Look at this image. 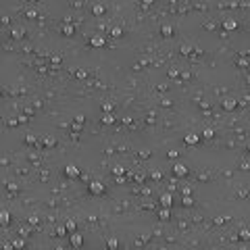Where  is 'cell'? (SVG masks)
<instances>
[{"label": "cell", "mask_w": 250, "mask_h": 250, "mask_svg": "<svg viewBox=\"0 0 250 250\" xmlns=\"http://www.w3.org/2000/svg\"><path fill=\"white\" fill-rule=\"evenodd\" d=\"M183 204H186V207H190V204H192V198H190V196H186V198H183Z\"/></svg>", "instance_id": "cell-14"}, {"label": "cell", "mask_w": 250, "mask_h": 250, "mask_svg": "<svg viewBox=\"0 0 250 250\" xmlns=\"http://www.w3.org/2000/svg\"><path fill=\"white\" fill-rule=\"evenodd\" d=\"M223 106H225L227 111H234V109H236V100H229V98H227V100L223 102Z\"/></svg>", "instance_id": "cell-8"}, {"label": "cell", "mask_w": 250, "mask_h": 250, "mask_svg": "<svg viewBox=\"0 0 250 250\" xmlns=\"http://www.w3.org/2000/svg\"><path fill=\"white\" fill-rule=\"evenodd\" d=\"M113 36H115V38H119V36H121V29H119V27H115V29H113Z\"/></svg>", "instance_id": "cell-13"}, {"label": "cell", "mask_w": 250, "mask_h": 250, "mask_svg": "<svg viewBox=\"0 0 250 250\" xmlns=\"http://www.w3.org/2000/svg\"><path fill=\"white\" fill-rule=\"evenodd\" d=\"M90 44H92V46H96V48H98V46H104V38H102V36H94Z\"/></svg>", "instance_id": "cell-3"}, {"label": "cell", "mask_w": 250, "mask_h": 250, "mask_svg": "<svg viewBox=\"0 0 250 250\" xmlns=\"http://www.w3.org/2000/svg\"><path fill=\"white\" fill-rule=\"evenodd\" d=\"M198 140H200V138H198L196 133H188V135H186V142H188V144H198Z\"/></svg>", "instance_id": "cell-6"}, {"label": "cell", "mask_w": 250, "mask_h": 250, "mask_svg": "<svg viewBox=\"0 0 250 250\" xmlns=\"http://www.w3.org/2000/svg\"><path fill=\"white\" fill-rule=\"evenodd\" d=\"M90 192H92V194H102V192H104V186H102L100 181H92V183H90Z\"/></svg>", "instance_id": "cell-1"}, {"label": "cell", "mask_w": 250, "mask_h": 250, "mask_svg": "<svg viewBox=\"0 0 250 250\" xmlns=\"http://www.w3.org/2000/svg\"><path fill=\"white\" fill-rule=\"evenodd\" d=\"M223 27L231 31V29H236V27H238V21H234V19H227V21L223 23Z\"/></svg>", "instance_id": "cell-4"}, {"label": "cell", "mask_w": 250, "mask_h": 250, "mask_svg": "<svg viewBox=\"0 0 250 250\" xmlns=\"http://www.w3.org/2000/svg\"><path fill=\"white\" fill-rule=\"evenodd\" d=\"M171 202H173V200H171V194H165V196L161 198V204H163L165 208H169V207H171Z\"/></svg>", "instance_id": "cell-7"}, {"label": "cell", "mask_w": 250, "mask_h": 250, "mask_svg": "<svg viewBox=\"0 0 250 250\" xmlns=\"http://www.w3.org/2000/svg\"><path fill=\"white\" fill-rule=\"evenodd\" d=\"M0 223H2V225H6V223H8V213H6V210H2V213H0Z\"/></svg>", "instance_id": "cell-10"}, {"label": "cell", "mask_w": 250, "mask_h": 250, "mask_svg": "<svg viewBox=\"0 0 250 250\" xmlns=\"http://www.w3.org/2000/svg\"><path fill=\"white\" fill-rule=\"evenodd\" d=\"M65 173H67V177H77V175H79V171H77V167H75V165H67Z\"/></svg>", "instance_id": "cell-2"}, {"label": "cell", "mask_w": 250, "mask_h": 250, "mask_svg": "<svg viewBox=\"0 0 250 250\" xmlns=\"http://www.w3.org/2000/svg\"><path fill=\"white\" fill-rule=\"evenodd\" d=\"M159 215H161V219H167V217H169V210H161Z\"/></svg>", "instance_id": "cell-16"}, {"label": "cell", "mask_w": 250, "mask_h": 250, "mask_svg": "<svg viewBox=\"0 0 250 250\" xmlns=\"http://www.w3.org/2000/svg\"><path fill=\"white\" fill-rule=\"evenodd\" d=\"M102 121H104V123H113V117H111V115H106V117H104Z\"/></svg>", "instance_id": "cell-17"}, {"label": "cell", "mask_w": 250, "mask_h": 250, "mask_svg": "<svg viewBox=\"0 0 250 250\" xmlns=\"http://www.w3.org/2000/svg\"><path fill=\"white\" fill-rule=\"evenodd\" d=\"M163 36H171V27H163Z\"/></svg>", "instance_id": "cell-15"}, {"label": "cell", "mask_w": 250, "mask_h": 250, "mask_svg": "<svg viewBox=\"0 0 250 250\" xmlns=\"http://www.w3.org/2000/svg\"><path fill=\"white\" fill-rule=\"evenodd\" d=\"M92 13H94V15H102V13H104V6H102V4H96V6L92 8Z\"/></svg>", "instance_id": "cell-9"}, {"label": "cell", "mask_w": 250, "mask_h": 250, "mask_svg": "<svg viewBox=\"0 0 250 250\" xmlns=\"http://www.w3.org/2000/svg\"><path fill=\"white\" fill-rule=\"evenodd\" d=\"M63 34L71 36V34H73V27H71V25H65V27H63Z\"/></svg>", "instance_id": "cell-11"}, {"label": "cell", "mask_w": 250, "mask_h": 250, "mask_svg": "<svg viewBox=\"0 0 250 250\" xmlns=\"http://www.w3.org/2000/svg\"><path fill=\"white\" fill-rule=\"evenodd\" d=\"M73 246H82V238L79 236H73V242H71Z\"/></svg>", "instance_id": "cell-12"}, {"label": "cell", "mask_w": 250, "mask_h": 250, "mask_svg": "<svg viewBox=\"0 0 250 250\" xmlns=\"http://www.w3.org/2000/svg\"><path fill=\"white\" fill-rule=\"evenodd\" d=\"M175 173H177L179 177H183V175L188 173V167L186 165H175Z\"/></svg>", "instance_id": "cell-5"}]
</instances>
